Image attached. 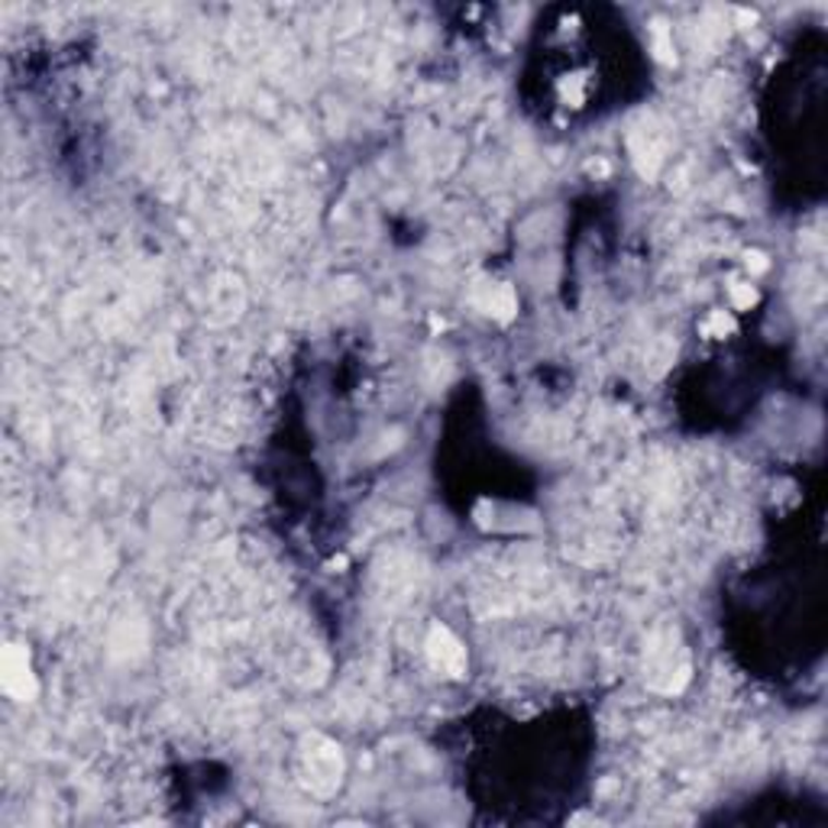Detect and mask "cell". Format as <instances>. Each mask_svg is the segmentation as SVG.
<instances>
[{
	"label": "cell",
	"mask_w": 828,
	"mask_h": 828,
	"mask_svg": "<svg viewBox=\"0 0 828 828\" xmlns=\"http://www.w3.org/2000/svg\"><path fill=\"white\" fill-rule=\"evenodd\" d=\"M305 780L311 790L318 793H333L340 786V777H343V757H340V747L324 742V738H311L308 747H305Z\"/></svg>",
	"instance_id": "6da1fadb"
},
{
	"label": "cell",
	"mask_w": 828,
	"mask_h": 828,
	"mask_svg": "<svg viewBox=\"0 0 828 828\" xmlns=\"http://www.w3.org/2000/svg\"><path fill=\"white\" fill-rule=\"evenodd\" d=\"M3 689L16 699V702H29L39 693L36 673L29 666V654L20 644H7L3 648Z\"/></svg>",
	"instance_id": "7a4b0ae2"
},
{
	"label": "cell",
	"mask_w": 828,
	"mask_h": 828,
	"mask_svg": "<svg viewBox=\"0 0 828 828\" xmlns=\"http://www.w3.org/2000/svg\"><path fill=\"white\" fill-rule=\"evenodd\" d=\"M427 658L447 676H463L466 673V651H463V644L447 628H430V635H427Z\"/></svg>",
	"instance_id": "3957f363"
},
{
	"label": "cell",
	"mask_w": 828,
	"mask_h": 828,
	"mask_svg": "<svg viewBox=\"0 0 828 828\" xmlns=\"http://www.w3.org/2000/svg\"><path fill=\"white\" fill-rule=\"evenodd\" d=\"M732 295H735V308H750L754 305V288L750 285H735Z\"/></svg>",
	"instance_id": "277c9868"
}]
</instances>
